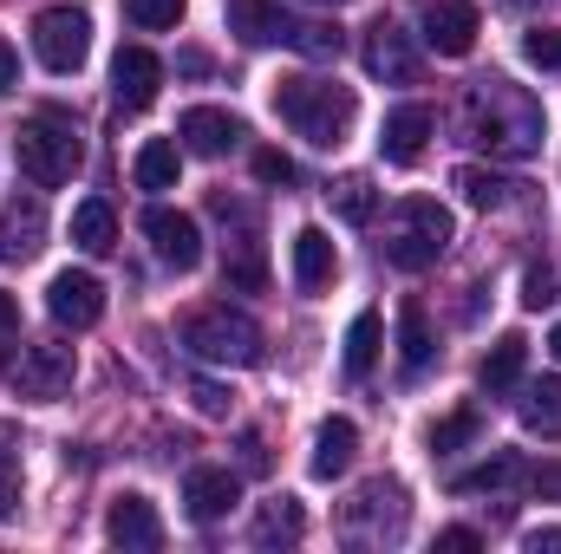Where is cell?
<instances>
[{
	"instance_id": "6da1fadb",
	"label": "cell",
	"mask_w": 561,
	"mask_h": 554,
	"mask_svg": "<svg viewBox=\"0 0 561 554\" xmlns=\"http://www.w3.org/2000/svg\"><path fill=\"white\" fill-rule=\"evenodd\" d=\"M463 138L483 143V150H490V157H503V163H523V157H536V150H542L549 118H542L536 92H523L516 79L490 72V79H477V85L463 92Z\"/></svg>"
},
{
	"instance_id": "7a4b0ae2",
	"label": "cell",
	"mask_w": 561,
	"mask_h": 554,
	"mask_svg": "<svg viewBox=\"0 0 561 554\" xmlns=\"http://www.w3.org/2000/svg\"><path fill=\"white\" fill-rule=\"evenodd\" d=\"M275 112H280V125H287L294 138H307L313 150H340V143L353 138L359 99H353V85H340V79L287 72V79H275Z\"/></svg>"
},
{
	"instance_id": "3957f363",
	"label": "cell",
	"mask_w": 561,
	"mask_h": 554,
	"mask_svg": "<svg viewBox=\"0 0 561 554\" xmlns=\"http://www.w3.org/2000/svg\"><path fill=\"white\" fill-rule=\"evenodd\" d=\"M13 150H20V170H26V183H39V189H59V183H72V176H79V163H85L79 125H72L59 105L33 112V118L13 131Z\"/></svg>"
},
{
	"instance_id": "277c9868",
	"label": "cell",
	"mask_w": 561,
	"mask_h": 554,
	"mask_svg": "<svg viewBox=\"0 0 561 554\" xmlns=\"http://www.w3.org/2000/svg\"><path fill=\"white\" fill-rule=\"evenodd\" d=\"M450 242H457L450 209H444L437 196H405V203L392 209V229H386V262L405 268V275H424V268H437V255H444Z\"/></svg>"
},
{
	"instance_id": "5b68a950",
	"label": "cell",
	"mask_w": 561,
	"mask_h": 554,
	"mask_svg": "<svg viewBox=\"0 0 561 554\" xmlns=\"http://www.w3.org/2000/svg\"><path fill=\"white\" fill-rule=\"evenodd\" d=\"M176 339L203 359V366H262V326L236 307H196L183 313Z\"/></svg>"
},
{
	"instance_id": "8992f818",
	"label": "cell",
	"mask_w": 561,
	"mask_h": 554,
	"mask_svg": "<svg viewBox=\"0 0 561 554\" xmlns=\"http://www.w3.org/2000/svg\"><path fill=\"white\" fill-rule=\"evenodd\" d=\"M72 372H79V359H72V346H59V339H13V346H7V385H13L20 399H33V405L66 399V392H72Z\"/></svg>"
},
{
	"instance_id": "52a82bcc",
	"label": "cell",
	"mask_w": 561,
	"mask_h": 554,
	"mask_svg": "<svg viewBox=\"0 0 561 554\" xmlns=\"http://www.w3.org/2000/svg\"><path fill=\"white\" fill-rule=\"evenodd\" d=\"M33 53H39V66L46 72H79L85 66V53H92V13L85 7H46L39 20H33Z\"/></svg>"
},
{
	"instance_id": "ba28073f",
	"label": "cell",
	"mask_w": 561,
	"mask_h": 554,
	"mask_svg": "<svg viewBox=\"0 0 561 554\" xmlns=\"http://www.w3.org/2000/svg\"><path fill=\"white\" fill-rule=\"evenodd\" d=\"M346 535L353 542H399L405 535V489L392 483V476H379V483H366L353 503H346Z\"/></svg>"
},
{
	"instance_id": "9c48e42d",
	"label": "cell",
	"mask_w": 561,
	"mask_h": 554,
	"mask_svg": "<svg viewBox=\"0 0 561 554\" xmlns=\"http://www.w3.org/2000/svg\"><path fill=\"white\" fill-rule=\"evenodd\" d=\"M144 235H150V255L163 262V268H176V275H190L196 262H203V229H196V216H183V209H150L144 216Z\"/></svg>"
},
{
	"instance_id": "30bf717a",
	"label": "cell",
	"mask_w": 561,
	"mask_h": 554,
	"mask_svg": "<svg viewBox=\"0 0 561 554\" xmlns=\"http://www.w3.org/2000/svg\"><path fill=\"white\" fill-rule=\"evenodd\" d=\"M46 313H53L59 326H72V333L99 326V320H105V280L85 275V268L53 275V287H46Z\"/></svg>"
},
{
	"instance_id": "8fae6325",
	"label": "cell",
	"mask_w": 561,
	"mask_h": 554,
	"mask_svg": "<svg viewBox=\"0 0 561 554\" xmlns=\"http://www.w3.org/2000/svg\"><path fill=\"white\" fill-rule=\"evenodd\" d=\"M477 33H483V13H477L470 0H431V7H424V46H431V53L463 59V53L477 46Z\"/></svg>"
},
{
	"instance_id": "7c38bea8",
	"label": "cell",
	"mask_w": 561,
	"mask_h": 554,
	"mask_svg": "<svg viewBox=\"0 0 561 554\" xmlns=\"http://www.w3.org/2000/svg\"><path fill=\"white\" fill-rule=\"evenodd\" d=\"M419 46H412V33L405 26H392V20H379L373 33H366V72L373 79H386V85H419Z\"/></svg>"
},
{
	"instance_id": "4fadbf2b",
	"label": "cell",
	"mask_w": 561,
	"mask_h": 554,
	"mask_svg": "<svg viewBox=\"0 0 561 554\" xmlns=\"http://www.w3.org/2000/svg\"><path fill=\"white\" fill-rule=\"evenodd\" d=\"M157 85H163V59L150 46H118V59H112V99H118V112H150Z\"/></svg>"
},
{
	"instance_id": "5bb4252c",
	"label": "cell",
	"mask_w": 561,
	"mask_h": 554,
	"mask_svg": "<svg viewBox=\"0 0 561 554\" xmlns=\"http://www.w3.org/2000/svg\"><path fill=\"white\" fill-rule=\"evenodd\" d=\"M236 496H242V476H236V470L203 463V470L183 476V509H190V522H216V516H229Z\"/></svg>"
},
{
	"instance_id": "9a60e30c",
	"label": "cell",
	"mask_w": 561,
	"mask_h": 554,
	"mask_svg": "<svg viewBox=\"0 0 561 554\" xmlns=\"http://www.w3.org/2000/svg\"><path fill=\"white\" fill-rule=\"evenodd\" d=\"M176 138H183L190 157H222V150L242 143V118H229V112H216V105H190V112L176 118Z\"/></svg>"
},
{
	"instance_id": "2e32d148",
	"label": "cell",
	"mask_w": 561,
	"mask_h": 554,
	"mask_svg": "<svg viewBox=\"0 0 561 554\" xmlns=\"http://www.w3.org/2000/svg\"><path fill=\"white\" fill-rule=\"evenodd\" d=\"M39 242H46V209H39V196L7 203V209H0V262H7V268H13V262H33Z\"/></svg>"
},
{
	"instance_id": "e0dca14e",
	"label": "cell",
	"mask_w": 561,
	"mask_h": 554,
	"mask_svg": "<svg viewBox=\"0 0 561 554\" xmlns=\"http://www.w3.org/2000/svg\"><path fill=\"white\" fill-rule=\"evenodd\" d=\"M431 131H437L431 105H399V112L386 118V131H379V157H386V163H419Z\"/></svg>"
},
{
	"instance_id": "ac0fdd59",
	"label": "cell",
	"mask_w": 561,
	"mask_h": 554,
	"mask_svg": "<svg viewBox=\"0 0 561 554\" xmlns=\"http://www.w3.org/2000/svg\"><path fill=\"white\" fill-rule=\"evenodd\" d=\"M333 275H340L333 235H327V229H300V235H294V287H300V293H320V287H333Z\"/></svg>"
},
{
	"instance_id": "d6986e66",
	"label": "cell",
	"mask_w": 561,
	"mask_h": 554,
	"mask_svg": "<svg viewBox=\"0 0 561 554\" xmlns=\"http://www.w3.org/2000/svg\"><path fill=\"white\" fill-rule=\"evenodd\" d=\"M229 33H236L242 46H287L294 20L280 13L275 0H229Z\"/></svg>"
},
{
	"instance_id": "ffe728a7",
	"label": "cell",
	"mask_w": 561,
	"mask_h": 554,
	"mask_svg": "<svg viewBox=\"0 0 561 554\" xmlns=\"http://www.w3.org/2000/svg\"><path fill=\"white\" fill-rule=\"evenodd\" d=\"M105 535L118 542V549H163V522H157V509L144 503V496H118L112 503V516H105Z\"/></svg>"
},
{
	"instance_id": "44dd1931",
	"label": "cell",
	"mask_w": 561,
	"mask_h": 554,
	"mask_svg": "<svg viewBox=\"0 0 561 554\" xmlns=\"http://www.w3.org/2000/svg\"><path fill=\"white\" fill-rule=\"evenodd\" d=\"M353 457H359V430H353V417H327V424H320V437H313L307 470H313L320 483H333V476H346V470H353Z\"/></svg>"
},
{
	"instance_id": "7402d4cb",
	"label": "cell",
	"mask_w": 561,
	"mask_h": 554,
	"mask_svg": "<svg viewBox=\"0 0 561 554\" xmlns=\"http://www.w3.org/2000/svg\"><path fill=\"white\" fill-rule=\"evenodd\" d=\"M523 366H529V339H523V333H503V339L483 353L477 385H483V392H516V385H523Z\"/></svg>"
},
{
	"instance_id": "603a6c76",
	"label": "cell",
	"mask_w": 561,
	"mask_h": 554,
	"mask_svg": "<svg viewBox=\"0 0 561 554\" xmlns=\"http://www.w3.org/2000/svg\"><path fill=\"white\" fill-rule=\"evenodd\" d=\"M450 189H457V196H463L470 209H510L523 183H510V176H496V170H483V163H457Z\"/></svg>"
},
{
	"instance_id": "cb8c5ba5",
	"label": "cell",
	"mask_w": 561,
	"mask_h": 554,
	"mask_svg": "<svg viewBox=\"0 0 561 554\" xmlns=\"http://www.w3.org/2000/svg\"><path fill=\"white\" fill-rule=\"evenodd\" d=\"M72 249H85V255H112L118 249V216H112L105 196H92V203L72 209Z\"/></svg>"
},
{
	"instance_id": "d4e9b609",
	"label": "cell",
	"mask_w": 561,
	"mask_h": 554,
	"mask_svg": "<svg viewBox=\"0 0 561 554\" xmlns=\"http://www.w3.org/2000/svg\"><path fill=\"white\" fill-rule=\"evenodd\" d=\"M131 176H138V189H176V176H183V143L176 138H144Z\"/></svg>"
},
{
	"instance_id": "484cf974",
	"label": "cell",
	"mask_w": 561,
	"mask_h": 554,
	"mask_svg": "<svg viewBox=\"0 0 561 554\" xmlns=\"http://www.w3.org/2000/svg\"><path fill=\"white\" fill-rule=\"evenodd\" d=\"M300 535H307V509H300L294 496L262 503V516H255V549H294Z\"/></svg>"
},
{
	"instance_id": "4316f807",
	"label": "cell",
	"mask_w": 561,
	"mask_h": 554,
	"mask_svg": "<svg viewBox=\"0 0 561 554\" xmlns=\"http://www.w3.org/2000/svg\"><path fill=\"white\" fill-rule=\"evenodd\" d=\"M516 412H523V430H536V437H561V379H529L523 385V399H516Z\"/></svg>"
},
{
	"instance_id": "83f0119b",
	"label": "cell",
	"mask_w": 561,
	"mask_h": 554,
	"mask_svg": "<svg viewBox=\"0 0 561 554\" xmlns=\"http://www.w3.org/2000/svg\"><path fill=\"white\" fill-rule=\"evenodd\" d=\"M437 359V339H431V320H424L419 300H405V313H399V366H405V379H419L424 366Z\"/></svg>"
},
{
	"instance_id": "f1b7e54d",
	"label": "cell",
	"mask_w": 561,
	"mask_h": 554,
	"mask_svg": "<svg viewBox=\"0 0 561 554\" xmlns=\"http://www.w3.org/2000/svg\"><path fill=\"white\" fill-rule=\"evenodd\" d=\"M222 280H229V287H242V293H262V287H268V262H262V242H255L249 229H242V235H236V242L222 249Z\"/></svg>"
},
{
	"instance_id": "f546056e",
	"label": "cell",
	"mask_w": 561,
	"mask_h": 554,
	"mask_svg": "<svg viewBox=\"0 0 561 554\" xmlns=\"http://www.w3.org/2000/svg\"><path fill=\"white\" fill-rule=\"evenodd\" d=\"M327 203H333V216H340V222L366 229V222H373V209H379V189H373V176H340V183H327Z\"/></svg>"
},
{
	"instance_id": "4dcf8cb0",
	"label": "cell",
	"mask_w": 561,
	"mask_h": 554,
	"mask_svg": "<svg viewBox=\"0 0 561 554\" xmlns=\"http://www.w3.org/2000/svg\"><path fill=\"white\" fill-rule=\"evenodd\" d=\"M516 476H523V457H516V450H496V457H483L477 470H463L457 489H463V496H483V489H510Z\"/></svg>"
},
{
	"instance_id": "1f68e13d",
	"label": "cell",
	"mask_w": 561,
	"mask_h": 554,
	"mask_svg": "<svg viewBox=\"0 0 561 554\" xmlns=\"http://www.w3.org/2000/svg\"><path fill=\"white\" fill-rule=\"evenodd\" d=\"M379 366V313H359L346 326V379H366Z\"/></svg>"
},
{
	"instance_id": "d6a6232c",
	"label": "cell",
	"mask_w": 561,
	"mask_h": 554,
	"mask_svg": "<svg viewBox=\"0 0 561 554\" xmlns=\"http://www.w3.org/2000/svg\"><path fill=\"white\" fill-rule=\"evenodd\" d=\"M287 46L294 53H307V59H340V26H327V20H294V33H287Z\"/></svg>"
},
{
	"instance_id": "836d02e7",
	"label": "cell",
	"mask_w": 561,
	"mask_h": 554,
	"mask_svg": "<svg viewBox=\"0 0 561 554\" xmlns=\"http://www.w3.org/2000/svg\"><path fill=\"white\" fill-rule=\"evenodd\" d=\"M477 430H483V417H477V405H463V412H450L444 424H431V450H437V457H450V450L477 443Z\"/></svg>"
},
{
	"instance_id": "e575fe53",
	"label": "cell",
	"mask_w": 561,
	"mask_h": 554,
	"mask_svg": "<svg viewBox=\"0 0 561 554\" xmlns=\"http://www.w3.org/2000/svg\"><path fill=\"white\" fill-rule=\"evenodd\" d=\"M183 7H190V0H125V20L144 26V33H170V26L183 20Z\"/></svg>"
},
{
	"instance_id": "d590c367",
	"label": "cell",
	"mask_w": 561,
	"mask_h": 554,
	"mask_svg": "<svg viewBox=\"0 0 561 554\" xmlns=\"http://www.w3.org/2000/svg\"><path fill=\"white\" fill-rule=\"evenodd\" d=\"M523 59L542 66V72H561V26H529L523 33Z\"/></svg>"
},
{
	"instance_id": "8d00e7d4",
	"label": "cell",
	"mask_w": 561,
	"mask_h": 554,
	"mask_svg": "<svg viewBox=\"0 0 561 554\" xmlns=\"http://www.w3.org/2000/svg\"><path fill=\"white\" fill-rule=\"evenodd\" d=\"M255 176H262L268 189H287V183H294V157H287V150H255Z\"/></svg>"
},
{
	"instance_id": "74e56055",
	"label": "cell",
	"mask_w": 561,
	"mask_h": 554,
	"mask_svg": "<svg viewBox=\"0 0 561 554\" xmlns=\"http://www.w3.org/2000/svg\"><path fill=\"white\" fill-rule=\"evenodd\" d=\"M523 307H556V275L549 268H529L523 275Z\"/></svg>"
},
{
	"instance_id": "f35d334b",
	"label": "cell",
	"mask_w": 561,
	"mask_h": 554,
	"mask_svg": "<svg viewBox=\"0 0 561 554\" xmlns=\"http://www.w3.org/2000/svg\"><path fill=\"white\" fill-rule=\"evenodd\" d=\"M529 496H542V503H556V496H561V463H556V457L529 470Z\"/></svg>"
},
{
	"instance_id": "ab89813d",
	"label": "cell",
	"mask_w": 561,
	"mask_h": 554,
	"mask_svg": "<svg viewBox=\"0 0 561 554\" xmlns=\"http://www.w3.org/2000/svg\"><path fill=\"white\" fill-rule=\"evenodd\" d=\"M190 399H196V412H203V417L229 412V392H222V385H209V379H196V385H190Z\"/></svg>"
},
{
	"instance_id": "60d3db41",
	"label": "cell",
	"mask_w": 561,
	"mask_h": 554,
	"mask_svg": "<svg viewBox=\"0 0 561 554\" xmlns=\"http://www.w3.org/2000/svg\"><path fill=\"white\" fill-rule=\"evenodd\" d=\"M437 549H444V554H477V549H483V535H477V529H444V535H437Z\"/></svg>"
},
{
	"instance_id": "b9f144b4",
	"label": "cell",
	"mask_w": 561,
	"mask_h": 554,
	"mask_svg": "<svg viewBox=\"0 0 561 554\" xmlns=\"http://www.w3.org/2000/svg\"><path fill=\"white\" fill-rule=\"evenodd\" d=\"M13 85H20V53H13V46L0 39V99H7Z\"/></svg>"
},
{
	"instance_id": "7bdbcfd3",
	"label": "cell",
	"mask_w": 561,
	"mask_h": 554,
	"mask_svg": "<svg viewBox=\"0 0 561 554\" xmlns=\"http://www.w3.org/2000/svg\"><path fill=\"white\" fill-rule=\"evenodd\" d=\"M242 470H249V476H262V470H268V450H262V437H242Z\"/></svg>"
},
{
	"instance_id": "ee69618b",
	"label": "cell",
	"mask_w": 561,
	"mask_h": 554,
	"mask_svg": "<svg viewBox=\"0 0 561 554\" xmlns=\"http://www.w3.org/2000/svg\"><path fill=\"white\" fill-rule=\"evenodd\" d=\"M0 339H7V346L20 339V307H13V293H0Z\"/></svg>"
},
{
	"instance_id": "f6af8a7d",
	"label": "cell",
	"mask_w": 561,
	"mask_h": 554,
	"mask_svg": "<svg viewBox=\"0 0 561 554\" xmlns=\"http://www.w3.org/2000/svg\"><path fill=\"white\" fill-rule=\"evenodd\" d=\"M523 549H529V554H542V549L561 554V529H529V535H523Z\"/></svg>"
},
{
	"instance_id": "bcb514c9",
	"label": "cell",
	"mask_w": 561,
	"mask_h": 554,
	"mask_svg": "<svg viewBox=\"0 0 561 554\" xmlns=\"http://www.w3.org/2000/svg\"><path fill=\"white\" fill-rule=\"evenodd\" d=\"M13 509H20V483H13V476H7V470H0V522H7V516H13Z\"/></svg>"
},
{
	"instance_id": "7dc6e473",
	"label": "cell",
	"mask_w": 561,
	"mask_h": 554,
	"mask_svg": "<svg viewBox=\"0 0 561 554\" xmlns=\"http://www.w3.org/2000/svg\"><path fill=\"white\" fill-rule=\"evenodd\" d=\"M549 353H556V359H561V320H556V333H549Z\"/></svg>"
},
{
	"instance_id": "c3c4849f",
	"label": "cell",
	"mask_w": 561,
	"mask_h": 554,
	"mask_svg": "<svg viewBox=\"0 0 561 554\" xmlns=\"http://www.w3.org/2000/svg\"><path fill=\"white\" fill-rule=\"evenodd\" d=\"M320 7H346V0H320Z\"/></svg>"
}]
</instances>
